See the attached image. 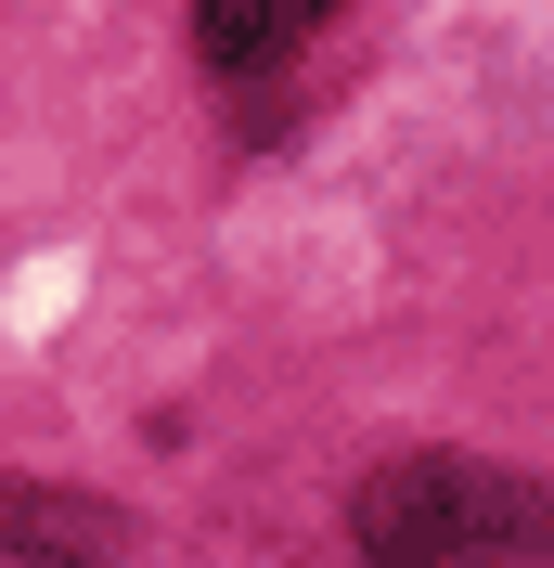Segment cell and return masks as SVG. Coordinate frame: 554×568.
Returning a JSON list of instances; mask_svg holds the SVG:
<instances>
[{
    "label": "cell",
    "mask_w": 554,
    "mask_h": 568,
    "mask_svg": "<svg viewBox=\"0 0 554 568\" xmlns=\"http://www.w3.org/2000/svg\"><path fill=\"white\" fill-rule=\"evenodd\" d=\"M348 542L375 568H554V478L490 453H400L361 478Z\"/></svg>",
    "instance_id": "obj_1"
},
{
    "label": "cell",
    "mask_w": 554,
    "mask_h": 568,
    "mask_svg": "<svg viewBox=\"0 0 554 568\" xmlns=\"http://www.w3.org/2000/svg\"><path fill=\"white\" fill-rule=\"evenodd\" d=\"M0 556L13 568H116L130 517L104 491H65V478H0Z\"/></svg>",
    "instance_id": "obj_2"
},
{
    "label": "cell",
    "mask_w": 554,
    "mask_h": 568,
    "mask_svg": "<svg viewBox=\"0 0 554 568\" xmlns=\"http://www.w3.org/2000/svg\"><path fill=\"white\" fill-rule=\"evenodd\" d=\"M322 13H336V0H194V52H207L219 78H258V65H284Z\"/></svg>",
    "instance_id": "obj_3"
}]
</instances>
